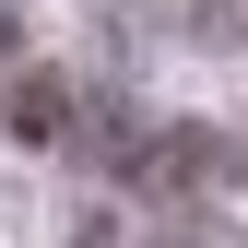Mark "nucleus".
<instances>
[{
	"label": "nucleus",
	"mask_w": 248,
	"mask_h": 248,
	"mask_svg": "<svg viewBox=\"0 0 248 248\" xmlns=\"http://www.w3.org/2000/svg\"><path fill=\"white\" fill-rule=\"evenodd\" d=\"M0 118H12L24 142H59V130H71V83H59V71H12V95H0Z\"/></svg>",
	"instance_id": "f257e3e1"
}]
</instances>
